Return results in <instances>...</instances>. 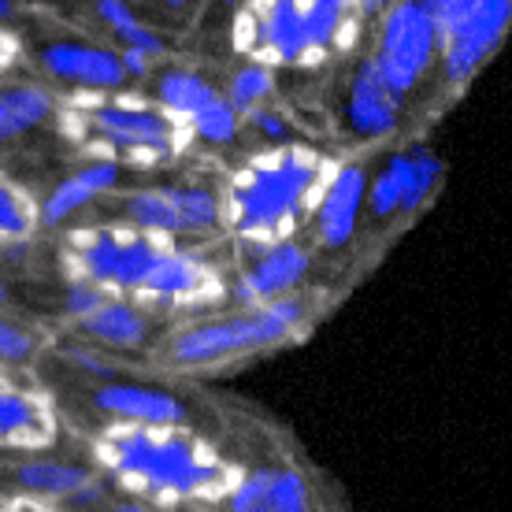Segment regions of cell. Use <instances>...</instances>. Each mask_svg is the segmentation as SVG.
Segmentation results:
<instances>
[{"label":"cell","mask_w":512,"mask_h":512,"mask_svg":"<svg viewBox=\"0 0 512 512\" xmlns=\"http://www.w3.org/2000/svg\"><path fill=\"white\" fill-rule=\"evenodd\" d=\"M93 457L108 479L138 501H205L231 494L238 483L216 449L186 427H127L108 423L93 435Z\"/></svg>","instance_id":"1"},{"label":"cell","mask_w":512,"mask_h":512,"mask_svg":"<svg viewBox=\"0 0 512 512\" xmlns=\"http://www.w3.org/2000/svg\"><path fill=\"white\" fill-rule=\"evenodd\" d=\"M334 167L327 153L308 145H275L256 153L231 175L219 193L223 227H231L242 242L264 245L290 242V234L316 212Z\"/></svg>","instance_id":"2"},{"label":"cell","mask_w":512,"mask_h":512,"mask_svg":"<svg viewBox=\"0 0 512 512\" xmlns=\"http://www.w3.org/2000/svg\"><path fill=\"white\" fill-rule=\"evenodd\" d=\"M52 119L67 145L116 167L171 164L193 145L190 127L141 93H67Z\"/></svg>","instance_id":"3"},{"label":"cell","mask_w":512,"mask_h":512,"mask_svg":"<svg viewBox=\"0 0 512 512\" xmlns=\"http://www.w3.org/2000/svg\"><path fill=\"white\" fill-rule=\"evenodd\" d=\"M357 0H249L234 15V49L249 64L320 67L360 41Z\"/></svg>","instance_id":"4"},{"label":"cell","mask_w":512,"mask_h":512,"mask_svg":"<svg viewBox=\"0 0 512 512\" xmlns=\"http://www.w3.org/2000/svg\"><path fill=\"white\" fill-rule=\"evenodd\" d=\"M308 327V301L301 294L256 308H234L216 320L190 323L167 338L164 360L175 368H216L264 349H279Z\"/></svg>","instance_id":"5"},{"label":"cell","mask_w":512,"mask_h":512,"mask_svg":"<svg viewBox=\"0 0 512 512\" xmlns=\"http://www.w3.org/2000/svg\"><path fill=\"white\" fill-rule=\"evenodd\" d=\"M171 245L175 242L138 227H78L64 242V268L71 271V282H90L101 294L127 297L141 305V294Z\"/></svg>","instance_id":"6"},{"label":"cell","mask_w":512,"mask_h":512,"mask_svg":"<svg viewBox=\"0 0 512 512\" xmlns=\"http://www.w3.org/2000/svg\"><path fill=\"white\" fill-rule=\"evenodd\" d=\"M438 26V64L449 90H464L512 26V0H423Z\"/></svg>","instance_id":"7"},{"label":"cell","mask_w":512,"mask_h":512,"mask_svg":"<svg viewBox=\"0 0 512 512\" xmlns=\"http://www.w3.org/2000/svg\"><path fill=\"white\" fill-rule=\"evenodd\" d=\"M372 64L401 101L427 78L438 64V26L423 0H394L386 8Z\"/></svg>","instance_id":"8"},{"label":"cell","mask_w":512,"mask_h":512,"mask_svg":"<svg viewBox=\"0 0 512 512\" xmlns=\"http://www.w3.org/2000/svg\"><path fill=\"white\" fill-rule=\"evenodd\" d=\"M127 227L179 242V238H205L223 227L219 193L208 186H145L123 201Z\"/></svg>","instance_id":"9"},{"label":"cell","mask_w":512,"mask_h":512,"mask_svg":"<svg viewBox=\"0 0 512 512\" xmlns=\"http://www.w3.org/2000/svg\"><path fill=\"white\" fill-rule=\"evenodd\" d=\"M56 409L41 386L26 383L15 368L0 364V446L4 449H49L56 442Z\"/></svg>","instance_id":"10"},{"label":"cell","mask_w":512,"mask_h":512,"mask_svg":"<svg viewBox=\"0 0 512 512\" xmlns=\"http://www.w3.org/2000/svg\"><path fill=\"white\" fill-rule=\"evenodd\" d=\"M308 268H312V253L294 238L279 245H264V249H256L249 268L234 279V286H227V297L238 301L242 308L268 305V301L297 294Z\"/></svg>","instance_id":"11"},{"label":"cell","mask_w":512,"mask_h":512,"mask_svg":"<svg viewBox=\"0 0 512 512\" xmlns=\"http://www.w3.org/2000/svg\"><path fill=\"white\" fill-rule=\"evenodd\" d=\"M93 409L108 416V423H127V427H182L186 405L175 394L160 386H141L116 379L93 390Z\"/></svg>","instance_id":"12"},{"label":"cell","mask_w":512,"mask_h":512,"mask_svg":"<svg viewBox=\"0 0 512 512\" xmlns=\"http://www.w3.org/2000/svg\"><path fill=\"white\" fill-rule=\"evenodd\" d=\"M41 67L60 82H71L82 93H116L123 90V64L119 52L101 45H78V41H52L41 49Z\"/></svg>","instance_id":"13"},{"label":"cell","mask_w":512,"mask_h":512,"mask_svg":"<svg viewBox=\"0 0 512 512\" xmlns=\"http://www.w3.org/2000/svg\"><path fill=\"white\" fill-rule=\"evenodd\" d=\"M364 197H368V171L360 164L334 167L320 205L312 212V219H316V238H320L323 249H342V245H349V238L357 234L360 212H364Z\"/></svg>","instance_id":"14"},{"label":"cell","mask_w":512,"mask_h":512,"mask_svg":"<svg viewBox=\"0 0 512 512\" xmlns=\"http://www.w3.org/2000/svg\"><path fill=\"white\" fill-rule=\"evenodd\" d=\"M346 119H349V130L364 141L386 138L397 127V119H401V97L375 71L372 56L357 60V67H353L349 93H346Z\"/></svg>","instance_id":"15"},{"label":"cell","mask_w":512,"mask_h":512,"mask_svg":"<svg viewBox=\"0 0 512 512\" xmlns=\"http://www.w3.org/2000/svg\"><path fill=\"white\" fill-rule=\"evenodd\" d=\"M78 327H82V334L90 342H97L104 349H116V353L141 349L149 342V331H153L145 308L138 301H127V297H104L86 320H78Z\"/></svg>","instance_id":"16"},{"label":"cell","mask_w":512,"mask_h":512,"mask_svg":"<svg viewBox=\"0 0 512 512\" xmlns=\"http://www.w3.org/2000/svg\"><path fill=\"white\" fill-rule=\"evenodd\" d=\"M93 479H97V472H90L86 464L60 461V457H26V461L15 464V483H19L26 498L49 501V505H60V509L82 487H90Z\"/></svg>","instance_id":"17"},{"label":"cell","mask_w":512,"mask_h":512,"mask_svg":"<svg viewBox=\"0 0 512 512\" xmlns=\"http://www.w3.org/2000/svg\"><path fill=\"white\" fill-rule=\"evenodd\" d=\"M119 182V167L116 164H104V160H90L86 167H78L75 175L60 179L49 190V197L38 205V219L41 227H56L64 223L67 216H75L78 208L93 205L97 197L112 190Z\"/></svg>","instance_id":"18"},{"label":"cell","mask_w":512,"mask_h":512,"mask_svg":"<svg viewBox=\"0 0 512 512\" xmlns=\"http://www.w3.org/2000/svg\"><path fill=\"white\" fill-rule=\"evenodd\" d=\"M216 97H219L216 86L205 82V78L197 75V71H190V67H167L164 75L156 78V104H160L164 112H171L175 119H182L186 127H190L193 119L201 116Z\"/></svg>","instance_id":"19"},{"label":"cell","mask_w":512,"mask_h":512,"mask_svg":"<svg viewBox=\"0 0 512 512\" xmlns=\"http://www.w3.org/2000/svg\"><path fill=\"white\" fill-rule=\"evenodd\" d=\"M56 112V93L45 86H4L0 90V145L30 134Z\"/></svg>","instance_id":"20"},{"label":"cell","mask_w":512,"mask_h":512,"mask_svg":"<svg viewBox=\"0 0 512 512\" xmlns=\"http://www.w3.org/2000/svg\"><path fill=\"white\" fill-rule=\"evenodd\" d=\"M97 15H101V23L108 26L112 34H116L123 49L145 52L153 64L160 60V56H167L164 38H160L156 30H149V26L141 23L127 0H97Z\"/></svg>","instance_id":"21"},{"label":"cell","mask_w":512,"mask_h":512,"mask_svg":"<svg viewBox=\"0 0 512 512\" xmlns=\"http://www.w3.org/2000/svg\"><path fill=\"white\" fill-rule=\"evenodd\" d=\"M41 227L38 201L0 171V245H23Z\"/></svg>","instance_id":"22"},{"label":"cell","mask_w":512,"mask_h":512,"mask_svg":"<svg viewBox=\"0 0 512 512\" xmlns=\"http://www.w3.org/2000/svg\"><path fill=\"white\" fill-rule=\"evenodd\" d=\"M438 182H442V160H438L427 145H416L405 153V175H401V208L397 212H405V216H416L427 201H431V193L438 190Z\"/></svg>","instance_id":"23"},{"label":"cell","mask_w":512,"mask_h":512,"mask_svg":"<svg viewBox=\"0 0 512 512\" xmlns=\"http://www.w3.org/2000/svg\"><path fill=\"white\" fill-rule=\"evenodd\" d=\"M271 93H275V71L264 64H245L231 75V86L223 97L238 116H253L260 108H268Z\"/></svg>","instance_id":"24"},{"label":"cell","mask_w":512,"mask_h":512,"mask_svg":"<svg viewBox=\"0 0 512 512\" xmlns=\"http://www.w3.org/2000/svg\"><path fill=\"white\" fill-rule=\"evenodd\" d=\"M401 175H405V153H394L383 164V171H379L375 179H368L364 205H368L372 219H379V223L397 216V208H401Z\"/></svg>","instance_id":"25"},{"label":"cell","mask_w":512,"mask_h":512,"mask_svg":"<svg viewBox=\"0 0 512 512\" xmlns=\"http://www.w3.org/2000/svg\"><path fill=\"white\" fill-rule=\"evenodd\" d=\"M190 130H193V138L208 141V145H231V141L238 138V130H242V116H238L231 104H227V97L219 93L216 101L193 119Z\"/></svg>","instance_id":"26"},{"label":"cell","mask_w":512,"mask_h":512,"mask_svg":"<svg viewBox=\"0 0 512 512\" xmlns=\"http://www.w3.org/2000/svg\"><path fill=\"white\" fill-rule=\"evenodd\" d=\"M41 353V334L26 323H15L12 316H0V364L23 368Z\"/></svg>","instance_id":"27"},{"label":"cell","mask_w":512,"mask_h":512,"mask_svg":"<svg viewBox=\"0 0 512 512\" xmlns=\"http://www.w3.org/2000/svg\"><path fill=\"white\" fill-rule=\"evenodd\" d=\"M271 512H312V494H308L305 475L294 468H271Z\"/></svg>","instance_id":"28"},{"label":"cell","mask_w":512,"mask_h":512,"mask_svg":"<svg viewBox=\"0 0 512 512\" xmlns=\"http://www.w3.org/2000/svg\"><path fill=\"white\" fill-rule=\"evenodd\" d=\"M271 472L260 468V472H245L238 483L227 494V512H271Z\"/></svg>","instance_id":"29"},{"label":"cell","mask_w":512,"mask_h":512,"mask_svg":"<svg viewBox=\"0 0 512 512\" xmlns=\"http://www.w3.org/2000/svg\"><path fill=\"white\" fill-rule=\"evenodd\" d=\"M64 357L75 364L78 372L93 375V379H104V383H116V379H119L116 364H108V360H104L101 353H93L90 346H67Z\"/></svg>","instance_id":"30"},{"label":"cell","mask_w":512,"mask_h":512,"mask_svg":"<svg viewBox=\"0 0 512 512\" xmlns=\"http://www.w3.org/2000/svg\"><path fill=\"white\" fill-rule=\"evenodd\" d=\"M104 297L108 294H101V290L90 286V282H71V286H67V297H64L67 316H71V320H86L93 308L101 305Z\"/></svg>","instance_id":"31"},{"label":"cell","mask_w":512,"mask_h":512,"mask_svg":"<svg viewBox=\"0 0 512 512\" xmlns=\"http://www.w3.org/2000/svg\"><path fill=\"white\" fill-rule=\"evenodd\" d=\"M249 123H253L260 134L268 141H275V145H290V123L279 116V112H271V108H260V112H253V116H245Z\"/></svg>","instance_id":"32"},{"label":"cell","mask_w":512,"mask_h":512,"mask_svg":"<svg viewBox=\"0 0 512 512\" xmlns=\"http://www.w3.org/2000/svg\"><path fill=\"white\" fill-rule=\"evenodd\" d=\"M104 498H108V483H104L101 475H97V479H93L90 487H82V490L75 494V498L67 501L64 509H67V512H93V509H101Z\"/></svg>","instance_id":"33"},{"label":"cell","mask_w":512,"mask_h":512,"mask_svg":"<svg viewBox=\"0 0 512 512\" xmlns=\"http://www.w3.org/2000/svg\"><path fill=\"white\" fill-rule=\"evenodd\" d=\"M119 64H123V75L127 78H149V71H153V60L145 52H134V49L119 52Z\"/></svg>","instance_id":"34"},{"label":"cell","mask_w":512,"mask_h":512,"mask_svg":"<svg viewBox=\"0 0 512 512\" xmlns=\"http://www.w3.org/2000/svg\"><path fill=\"white\" fill-rule=\"evenodd\" d=\"M19 56H23L19 38H15L12 30H4V26H0V75H4V71H12V67L19 64Z\"/></svg>","instance_id":"35"},{"label":"cell","mask_w":512,"mask_h":512,"mask_svg":"<svg viewBox=\"0 0 512 512\" xmlns=\"http://www.w3.org/2000/svg\"><path fill=\"white\" fill-rule=\"evenodd\" d=\"M0 512H67L60 505H49V501H38V498H8L0 501Z\"/></svg>","instance_id":"36"},{"label":"cell","mask_w":512,"mask_h":512,"mask_svg":"<svg viewBox=\"0 0 512 512\" xmlns=\"http://www.w3.org/2000/svg\"><path fill=\"white\" fill-rule=\"evenodd\" d=\"M360 4V12H364V19H372V15H383L394 0H357Z\"/></svg>","instance_id":"37"},{"label":"cell","mask_w":512,"mask_h":512,"mask_svg":"<svg viewBox=\"0 0 512 512\" xmlns=\"http://www.w3.org/2000/svg\"><path fill=\"white\" fill-rule=\"evenodd\" d=\"M108 512H156L153 505H145V501H138V498H127V501H116Z\"/></svg>","instance_id":"38"},{"label":"cell","mask_w":512,"mask_h":512,"mask_svg":"<svg viewBox=\"0 0 512 512\" xmlns=\"http://www.w3.org/2000/svg\"><path fill=\"white\" fill-rule=\"evenodd\" d=\"M15 12V0H0V19H12Z\"/></svg>","instance_id":"39"},{"label":"cell","mask_w":512,"mask_h":512,"mask_svg":"<svg viewBox=\"0 0 512 512\" xmlns=\"http://www.w3.org/2000/svg\"><path fill=\"white\" fill-rule=\"evenodd\" d=\"M216 4H227V8H242V4H249V0H216Z\"/></svg>","instance_id":"40"},{"label":"cell","mask_w":512,"mask_h":512,"mask_svg":"<svg viewBox=\"0 0 512 512\" xmlns=\"http://www.w3.org/2000/svg\"><path fill=\"white\" fill-rule=\"evenodd\" d=\"M167 4H171V8H182V4H190V0H167Z\"/></svg>","instance_id":"41"},{"label":"cell","mask_w":512,"mask_h":512,"mask_svg":"<svg viewBox=\"0 0 512 512\" xmlns=\"http://www.w3.org/2000/svg\"><path fill=\"white\" fill-rule=\"evenodd\" d=\"M4 297H8V286H4V279H0V301H4Z\"/></svg>","instance_id":"42"},{"label":"cell","mask_w":512,"mask_h":512,"mask_svg":"<svg viewBox=\"0 0 512 512\" xmlns=\"http://www.w3.org/2000/svg\"><path fill=\"white\" fill-rule=\"evenodd\" d=\"M30 4H45V0H30Z\"/></svg>","instance_id":"43"}]
</instances>
